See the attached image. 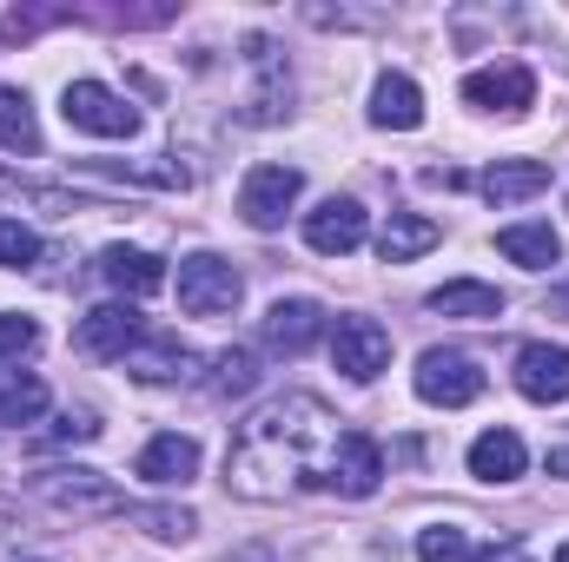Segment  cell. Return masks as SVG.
<instances>
[{
	"label": "cell",
	"mask_w": 569,
	"mask_h": 562,
	"mask_svg": "<svg viewBox=\"0 0 569 562\" xmlns=\"http://www.w3.org/2000/svg\"><path fill=\"white\" fill-rule=\"evenodd\" d=\"M338 411L311 391L272 398L252 423H239L226 450V483L252 503H279L298 490H331V450H338Z\"/></svg>",
	"instance_id": "cell-1"
},
{
	"label": "cell",
	"mask_w": 569,
	"mask_h": 562,
	"mask_svg": "<svg viewBox=\"0 0 569 562\" xmlns=\"http://www.w3.org/2000/svg\"><path fill=\"white\" fill-rule=\"evenodd\" d=\"M27 496H33L40 510L67 516V523H93V516H120V510H127L120 483H113V476H100V470H80V463L40 470V476L27 483Z\"/></svg>",
	"instance_id": "cell-2"
},
{
	"label": "cell",
	"mask_w": 569,
	"mask_h": 562,
	"mask_svg": "<svg viewBox=\"0 0 569 562\" xmlns=\"http://www.w3.org/2000/svg\"><path fill=\"white\" fill-rule=\"evenodd\" d=\"M179 311H192V318H232L239 311V298H246V279L219 259V252H192V259H179Z\"/></svg>",
	"instance_id": "cell-3"
},
{
	"label": "cell",
	"mask_w": 569,
	"mask_h": 562,
	"mask_svg": "<svg viewBox=\"0 0 569 562\" xmlns=\"http://www.w3.org/2000/svg\"><path fill=\"white\" fill-rule=\"evenodd\" d=\"M298 192H305V172L266 159V165H252L246 185H239V219H246L252 232H279L284 219H291V205H298Z\"/></svg>",
	"instance_id": "cell-4"
},
{
	"label": "cell",
	"mask_w": 569,
	"mask_h": 562,
	"mask_svg": "<svg viewBox=\"0 0 569 562\" xmlns=\"http://www.w3.org/2000/svg\"><path fill=\"white\" fill-rule=\"evenodd\" d=\"M60 113H67V127H80V133H93V140H133L140 133V107H127L113 87H100V80H73L67 93H60Z\"/></svg>",
	"instance_id": "cell-5"
},
{
	"label": "cell",
	"mask_w": 569,
	"mask_h": 562,
	"mask_svg": "<svg viewBox=\"0 0 569 562\" xmlns=\"http://www.w3.org/2000/svg\"><path fill=\"white\" fill-rule=\"evenodd\" d=\"M418 398L437 411H463L483 398V364L470 351H425L418 358Z\"/></svg>",
	"instance_id": "cell-6"
},
{
	"label": "cell",
	"mask_w": 569,
	"mask_h": 562,
	"mask_svg": "<svg viewBox=\"0 0 569 562\" xmlns=\"http://www.w3.org/2000/svg\"><path fill=\"white\" fill-rule=\"evenodd\" d=\"M246 67H252V93H246V120L252 127H272V120H284L291 113V67H284V53L266 40V33H252L246 40Z\"/></svg>",
	"instance_id": "cell-7"
},
{
	"label": "cell",
	"mask_w": 569,
	"mask_h": 562,
	"mask_svg": "<svg viewBox=\"0 0 569 562\" xmlns=\"http://www.w3.org/2000/svg\"><path fill=\"white\" fill-rule=\"evenodd\" d=\"M331 364L351 378V384H371L385 364H391V331L378 318H338L331 324Z\"/></svg>",
	"instance_id": "cell-8"
},
{
	"label": "cell",
	"mask_w": 569,
	"mask_h": 562,
	"mask_svg": "<svg viewBox=\"0 0 569 562\" xmlns=\"http://www.w3.org/2000/svg\"><path fill=\"white\" fill-rule=\"evenodd\" d=\"M463 100H470L477 113H530V100H537V73H530L523 60L477 67V73L463 80Z\"/></svg>",
	"instance_id": "cell-9"
},
{
	"label": "cell",
	"mask_w": 569,
	"mask_h": 562,
	"mask_svg": "<svg viewBox=\"0 0 569 562\" xmlns=\"http://www.w3.org/2000/svg\"><path fill=\"white\" fill-rule=\"evenodd\" d=\"M365 232H371V219H365L358 199H325V205L305 212V245H311L318 259H345V252H358Z\"/></svg>",
	"instance_id": "cell-10"
},
{
	"label": "cell",
	"mask_w": 569,
	"mask_h": 562,
	"mask_svg": "<svg viewBox=\"0 0 569 562\" xmlns=\"http://www.w3.org/2000/svg\"><path fill=\"white\" fill-rule=\"evenodd\" d=\"M325 331H331V318H325L318 298H279V304L266 311V344H272L279 358H305Z\"/></svg>",
	"instance_id": "cell-11"
},
{
	"label": "cell",
	"mask_w": 569,
	"mask_h": 562,
	"mask_svg": "<svg viewBox=\"0 0 569 562\" xmlns=\"http://www.w3.org/2000/svg\"><path fill=\"white\" fill-rule=\"evenodd\" d=\"M140 338H146V318L133 304H100V311H87L80 331H73V344H80L87 358H127Z\"/></svg>",
	"instance_id": "cell-12"
},
{
	"label": "cell",
	"mask_w": 569,
	"mask_h": 562,
	"mask_svg": "<svg viewBox=\"0 0 569 562\" xmlns=\"http://www.w3.org/2000/svg\"><path fill=\"white\" fill-rule=\"evenodd\" d=\"M120 364H127V378H140V384H192V371H199V358H192L179 338H166V331H146Z\"/></svg>",
	"instance_id": "cell-13"
},
{
	"label": "cell",
	"mask_w": 569,
	"mask_h": 562,
	"mask_svg": "<svg viewBox=\"0 0 569 562\" xmlns=\"http://www.w3.org/2000/svg\"><path fill=\"white\" fill-rule=\"evenodd\" d=\"M517 391L530 404H569V351L563 344H523L517 351Z\"/></svg>",
	"instance_id": "cell-14"
},
{
	"label": "cell",
	"mask_w": 569,
	"mask_h": 562,
	"mask_svg": "<svg viewBox=\"0 0 569 562\" xmlns=\"http://www.w3.org/2000/svg\"><path fill=\"white\" fill-rule=\"evenodd\" d=\"M133 470H140L152 490H186V483L199 476V443H192V436H179V430H166V436H152V443L140 450V463H133Z\"/></svg>",
	"instance_id": "cell-15"
},
{
	"label": "cell",
	"mask_w": 569,
	"mask_h": 562,
	"mask_svg": "<svg viewBox=\"0 0 569 562\" xmlns=\"http://www.w3.org/2000/svg\"><path fill=\"white\" fill-rule=\"evenodd\" d=\"M378 476H385V450H378L365 430H345L338 450H331V490H345V496H371Z\"/></svg>",
	"instance_id": "cell-16"
},
{
	"label": "cell",
	"mask_w": 569,
	"mask_h": 562,
	"mask_svg": "<svg viewBox=\"0 0 569 562\" xmlns=\"http://www.w3.org/2000/svg\"><path fill=\"white\" fill-rule=\"evenodd\" d=\"M550 192V165L543 159H497L490 172H483V199L497 205V212H510V205H523V199H543Z\"/></svg>",
	"instance_id": "cell-17"
},
{
	"label": "cell",
	"mask_w": 569,
	"mask_h": 562,
	"mask_svg": "<svg viewBox=\"0 0 569 562\" xmlns=\"http://www.w3.org/2000/svg\"><path fill=\"white\" fill-rule=\"evenodd\" d=\"M371 127H391V133H418L425 127V93L411 73H385L371 87Z\"/></svg>",
	"instance_id": "cell-18"
},
{
	"label": "cell",
	"mask_w": 569,
	"mask_h": 562,
	"mask_svg": "<svg viewBox=\"0 0 569 562\" xmlns=\"http://www.w3.org/2000/svg\"><path fill=\"white\" fill-rule=\"evenodd\" d=\"M523 470H530V450H523L517 430H483L470 443V476L477 483H517Z\"/></svg>",
	"instance_id": "cell-19"
},
{
	"label": "cell",
	"mask_w": 569,
	"mask_h": 562,
	"mask_svg": "<svg viewBox=\"0 0 569 562\" xmlns=\"http://www.w3.org/2000/svg\"><path fill=\"white\" fill-rule=\"evenodd\" d=\"M497 252H503L510 265H523V272H550V265L563 259V239H557V225L523 219V225H503V232H497Z\"/></svg>",
	"instance_id": "cell-20"
},
{
	"label": "cell",
	"mask_w": 569,
	"mask_h": 562,
	"mask_svg": "<svg viewBox=\"0 0 569 562\" xmlns=\"http://www.w3.org/2000/svg\"><path fill=\"white\" fill-rule=\"evenodd\" d=\"M100 279L113 284V291H127V298H152L166 284V265L152 252H140V245H107L100 252Z\"/></svg>",
	"instance_id": "cell-21"
},
{
	"label": "cell",
	"mask_w": 569,
	"mask_h": 562,
	"mask_svg": "<svg viewBox=\"0 0 569 562\" xmlns=\"http://www.w3.org/2000/svg\"><path fill=\"white\" fill-rule=\"evenodd\" d=\"M437 239H443L437 219H425V212H391L385 232H378V259L385 265H411V259H425Z\"/></svg>",
	"instance_id": "cell-22"
},
{
	"label": "cell",
	"mask_w": 569,
	"mask_h": 562,
	"mask_svg": "<svg viewBox=\"0 0 569 562\" xmlns=\"http://www.w3.org/2000/svg\"><path fill=\"white\" fill-rule=\"evenodd\" d=\"M430 311L437 318H503V291L497 284H483V279H450V284H437L430 291Z\"/></svg>",
	"instance_id": "cell-23"
},
{
	"label": "cell",
	"mask_w": 569,
	"mask_h": 562,
	"mask_svg": "<svg viewBox=\"0 0 569 562\" xmlns=\"http://www.w3.org/2000/svg\"><path fill=\"white\" fill-rule=\"evenodd\" d=\"M47 411V384L27 378V371H0V430L7 423H33Z\"/></svg>",
	"instance_id": "cell-24"
},
{
	"label": "cell",
	"mask_w": 569,
	"mask_h": 562,
	"mask_svg": "<svg viewBox=\"0 0 569 562\" xmlns=\"http://www.w3.org/2000/svg\"><path fill=\"white\" fill-rule=\"evenodd\" d=\"M127 516L140 523L152 543H192V530H199V516H192V510H179V503H133Z\"/></svg>",
	"instance_id": "cell-25"
},
{
	"label": "cell",
	"mask_w": 569,
	"mask_h": 562,
	"mask_svg": "<svg viewBox=\"0 0 569 562\" xmlns=\"http://www.w3.org/2000/svg\"><path fill=\"white\" fill-rule=\"evenodd\" d=\"M0 145L7 152H40V120L27 107V93H13V87H0Z\"/></svg>",
	"instance_id": "cell-26"
},
{
	"label": "cell",
	"mask_w": 569,
	"mask_h": 562,
	"mask_svg": "<svg viewBox=\"0 0 569 562\" xmlns=\"http://www.w3.org/2000/svg\"><path fill=\"white\" fill-rule=\"evenodd\" d=\"M252 384H259V358L246 344H232V351L212 358V398H246Z\"/></svg>",
	"instance_id": "cell-27"
},
{
	"label": "cell",
	"mask_w": 569,
	"mask_h": 562,
	"mask_svg": "<svg viewBox=\"0 0 569 562\" xmlns=\"http://www.w3.org/2000/svg\"><path fill=\"white\" fill-rule=\"evenodd\" d=\"M40 259V239H33V225H20V219H0V272H27Z\"/></svg>",
	"instance_id": "cell-28"
},
{
	"label": "cell",
	"mask_w": 569,
	"mask_h": 562,
	"mask_svg": "<svg viewBox=\"0 0 569 562\" xmlns=\"http://www.w3.org/2000/svg\"><path fill=\"white\" fill-rule=\"evenodd\" d=\"M418 562H470L463 530H450V523H430V530H418Z\"/></svg>",
	"instance_id": "cell-29"
},
{
	"label": "cell",
	"mask_w": 569,
	"mask_h": 562,
	"mask_svg": "<svg viewBox=\"0 0 569 562\" xmlns=\"http://www.w3.org/2000/svg\"><path fill=\"white\" fill-rule=\"evenodd\" d=\"M33 344H40V324L20 311H0V358H27Z\"/></svg>",
	"instance_id": "cell-30"
},
{
	"label": "cell",
	"mask_w": 569,
	"mask_h": 562,
	"mask_svg": "<svg viewBox=\"0 0 569 562\" xmlns=\"http://www.w3.org/2000/svg\"><path fill=\"white\" fill-rule=\"evenodd\" d=\"M53 436H60V443H67V436L87 443V436H100V423H93V411H67V418L53 423Z\"/></svg>",
	"instance_id": "cell-31"
},
{
	"label": "cell",
	"mask_w": 569,
	"mask_h": 562,
	"mask_svg": "<svg viewBox=\"0 0 569 562\" xmlns=\"http://www.w3.org/2000/svg\"><path fill=\"white\" fill-rule=\"evenodd\" d=\"M470 562H530L523 543H490V550H470Z\"/></svg>",
	"instance_id": "cell-32"
},
{
	"label": "cell",
	"mask_w": 569,
	"mask_h": 562,
	"mask_svg": "<svg viewBox=\"0 0 569 562\" xmlns=\"http://www.w3.org/2000/svg\"><path fill=\"white\" fill-rule=\"evenodd\" d=\"M550 476H569V450H550Z\"/></svg>",
	"instance_id": "cell-33"
},
{
	"label": "cell",
	"mask_w": 569,
	"mask_h": 562,
	"mask_svg": "<svg viewBox=\"0 0 569 562\" xmlns=\"http://www.w3.org/2000/svg\"><path fill=\"white\" fill-rule=\"evenodd\" d=\"M557 562H569V543H563V550H557Z\"/></svg>",
	"instance_id": "cell-34"
}]
</instances>
